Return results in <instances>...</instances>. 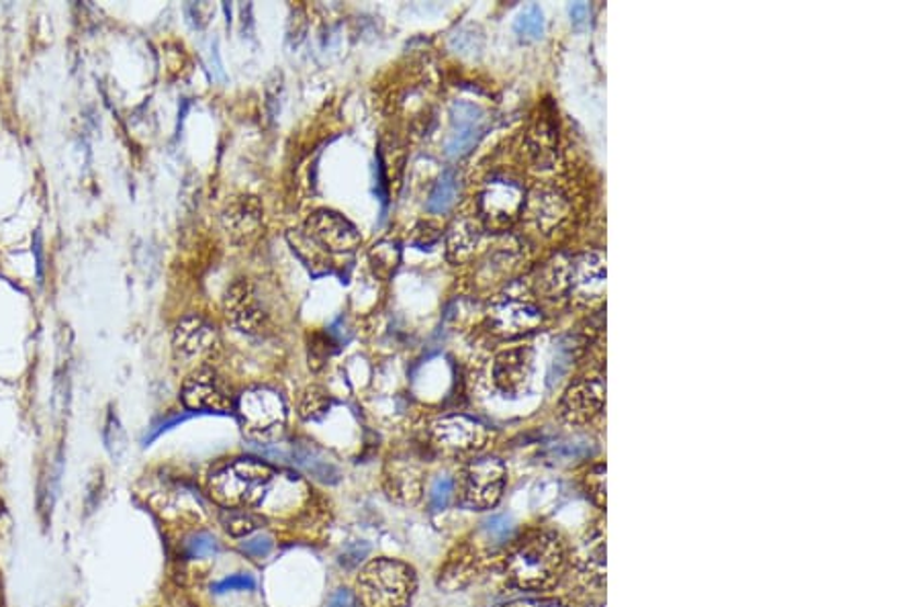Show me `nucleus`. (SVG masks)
Segmentation results:
<instances>
[{
  "label": "nucleus",
  "instance_id": "nucleus-1",
  "mask_svg": "<svg viewBox=\"0 0 920 607\" xmlns=\"http://www.w3.org/2000/svg\"><path fill=\"white\" fill-rule=\"evenodd\" d=\"M565 562V544L557 534L533 532L507 555L505 573L524 592H545L561 579Z\"/></svg>",
  "mask_w": 920,
  "mask_h": 607
},
{
  "label": "nucleus",
  "instance_id": "nucleus-2",
  "mask_svg": "<svg viewBox=\"0 0 920 607\" xmlns=\"http://www.w3.org/2000/svg\"><path fill=\"white\" fill-rule=\"evenodd\" d=\"M276 473L256 459H238L217 468L210 480V493L224 508L252 510L268 493Z\"/></svg>",
  "mask_w": 920,
  "mask_h": 607
},
{
  "label": "nucleus",
  "instance_id": "nucleus-3",
  "mask_svg": "<svg viewBox=\"0 0 920 607\" xmlns=\"http://www.w3.org/2000/svg\"><path fill=\"white\" fill-rule=\"evenodd\" d=\"M356 587L365 607H405L416 592V575L399 560L377 559L360 571Z\"/></svg>",
  "mask_w": 920,
  "mask_h": 607
},
{
  "label": "nucleus",
  "instance_id": "nucleus-4",
  "mask_svg": "<svg viewBox=\"0 0 920 607\" xmlns=\"http://www.w3.org/2000/svg\"><path fill=\"white\" fill-rule=\"evenodd\" d=\"M505 489V466L500 459L483 456L465 466L456 483L458 503L473 512L493 510Z\"/></svg>",
  "mask_w": 920,
  "mask_h": 607
},
{
  "label": "nucleus",
  "instance_id": "nucleus-5",
  "mask_svg": "<svg viewBox=\"0 0 920 607\" xmlns=\"http://www.w3.org/2000/svg\"><path fill=\"white\" fill-rule=\"evenodd\" d=\"M234 412L238 414L243 432L256 440L280 432L287 421L285 401L268 386H254L243 391L236 400Z\"/></svg>",
  "mask_w": 920,
  "mask_h": 607
},
{
  "label": "nucleus",
  "instance_id": "nucleus-6",
  "mask_svg": "<svg viewBox=\"0 0 920 607\" xmlns=\"http://www.w3.org/2000/svg\"><path fill=\"white\" fill-rule=\"evenodd\" d=\"M182 403L191 412L207 414H231L236 409V397L229 386L207 367L196 368L189 374L182 384Z\"/></svg>",
  "mask_w": 920,
  "mask_h": 607
},
{
  "label": "nucleus",
  "instance_id": "nucleus-7",
  "mask_svg": "<svg viewBox=\"0 0 920 607\" xmlns=\"http://www.w3.org/2000/svg\"><path fill=\"white\" fill-rule=\"evenodd\" d=\"M306 236L330 254H353L362 238L355 225L336 211H315L306 222Z\"/></svg>",
  "mask_w": 920,
  "mask_h": 607
},
{
  "label": "nucleus",
  "instance_id": "nucleus-8",
  "mask_svg": "<svg viewBox=\"0 0 920 607\" xmlns=\"http://www.w3.org/2000/svg\"><path fill=\"white\" fill-rule=\"evenodd\" d=\"M524 191L512 180H493L485 187L479 199V213L485 227L491 231H505L522 215Z\"/></svg>",
  "mask_w": 920,
  "mask_h": 607
},
{
  "label": "nucleus",
  "instance_id": "nucleus-9",
  "mask_svg": "<svg viewBox=\"0 0 920 607\" xmlns=\"http://www.w3.org/2000/svg\"><path fill=\"white\" fill-rule=\"evenodd\" d=\"M489 321L495 334L505 337L524 336L534 332L542 323V311L533 299L524 295H501L491 305Z\"/></svg>",
  "mask_w": 920,
  "mask_h": 607
},
{
  "label": "nucleus",
  "instance_id": "nucleus-10",
  "mask_svg": "<svg viewBox=\"0 0 920 607\" xmlns=\"http://www.w3.org/2000/svg\"><path fill=\"white\" fill-rule=\"evenodd\" d=\"M224 311L227 321L248 336H262L268 330V316L262 309L256 288L246 278H238L227 288Z\"/></svg>",
  "mask_w": 920,
  "mask_h": 607
},
{
  "label": "nucleus",
  "instance_id": "nucleus-11",
  "mask_svg": "<svg viewBox=\"0 0 920 607\" xmlns=\"http://www.w3.org/2000/svg\"><path fill=\"white\" fill-rule=\"evenodd\" d=\"M172 348L182 362H205L219 350V336L210 321L189 316L178 321L172 334Z\"/></svg>",
  "mask_w": 920,
  "mask_h": 607
},
{
  "label": "nucleus",
  "instance_id": "nucleus-12",
  "mask_svg": "<svg viewBox=\"0 0 920 607\" xmlns=\"http://www.w3.org/2000/svg\"><path fill=\"white\" fill-rule=\"evenodd\" d=\"M432 438L446 452L467 454L487 447L491 433L483 424L470 417L449 416L440 417L432 424Z\"/></svg>",
  "mask_w": 920,
  "mask_h": 607
},
{
  "label": "nucleus",
  "instance_id": "nucleus-13",
  "mask_svg": "<svg viewBox=\"0 0 920 607\" xmlns=\"http://www.w3.org/2000/svg\"><path fill=\"white\" fill-rule=\"evenodd\" d=\"M606 405V384L601 379H583L566 389L561 401V416L573 426L592 424Z\"/></svg>",
  "mask_w": 920,
  "mask_h": 607
},
{
  "label": "nucleus",
  "instance_id": "nucleus-14",
  "mask_svg": "<svg viewBox=\"0 0 920 607\" xmlns=\"http://www.w3.org/2000/svg\"><path fill=\"white\" fill-rule=\"evenodd\" d=\"M534 352L528 346H517L501 352L493 365V381L503 395H519L533 379Z\"/></svg>",
  "mask_w": 920,
  "mask_h": 607
},
{
  "label": "nucleus",
  "instance_id": "nucleus-15",
  "mask_svg": "<svg viewBox=\"0 0 920 607\" xmlns=\"http://www.w3.org/2000/svg\"><path fill=\"white\" fill-rule=\"evenodd\" d=\"M264 222V209L256 197H240L236 199L222 215V224L229 236V240L238 246H248L259 240Z\"/></svg>",
  "mask_w": 920,
  "mask_h": 607
},
{
  "label": "nucleus",
  "instance_id": "nucleus-16",
  "mask_svg": "<svg viewBox=\"0 0 920 607\" xmlns=\"http://www.w3.org/2000/svg\"><path fill=\"white\" fill-rule=\"evenodd\" d=\"M451 115H453V133L446 142V156L461 158L483 138L485 112L477 105L461 100V103H454Z\"/></svg>",
  "mask_w": 920,
  "mask_h": 607
},
{
  "label": "nucleus",
  "instance_id": "nucleus-17",
  "mask_svg": "<svg viewBox=\"0 0 920 607\" xmlns=\"http://www.w3.org/2000/svg\"><path fill=\"white\" fill-rule=\"evenodd\" d=\"M522 213L528 217V222L542 234H552L559 229L569 215V203L561 192L552 189H534L524 199Z\"/></svg>",
  "mask_w": 920,
  "mask_h": 607
},
{
  "label": "nucleus",
  "instance_id": "nucleus-18",
  "mask_svg": "<svg viewBox=\"0 0 920 607\" xmlns=\"http://www.w3.org/2000/svg\"><path fill=\"white\" fill-rule=\"evenodd\" d=\"M606 287V257L589 252L575 258L569 271V290L582 301H596Z\"/></svg>",
  "mask_w": 920,
  "mask_h": 607
},
{
  "label": "nucleus",
  "instance_id": "nucleus-19",
  "mask_svg": "<svg viewBox=\"0 0 920 607\" xmlns=\"http://www.w3.org/2000/svg\"><path fill=\"white\" fill-rule=\"evenodd\" d=\"M528 147H530L534 162L540 168L552 166V162L557 158V147H559V126H557V119H554V111L550 109L549 105H547V109L540 111L533 128H530Z\"/></svg>",
  "mask_w": 920,
  "mask_h": 607
},
{
  "label": "nucleus",
  "instance_id": "nucleus-20",
  "mask_svg": "<svg viewBox=\"0 0 920 607\" xmlns=\"http://www.w3.org/2000/svg\"><path fill=\"white\" fill-rule=\"evenodd\" d=\"M483 238V227L473 219H461L451 227L446 238V257L454 264H461L473 257Z\"/></svg>",
  "mask_w": 920,
  "mask_h": 607
},
{
  "label": "nucleus",
  "instance_id": "nucleus-21",
  "mask_svg": "<svg viewBox=\"0 0 920 607\" xmlns=\"http://www.w3.org/2000/svg\"><path fill=\"white\" fill-rule=\"evenodd\" d=\"M292 461L299 464L307 475H311L313 479L322 480V483H338V466L334 461H330V456L323 452L322 448H318L315 444L303 442V444L292 448Z\"/></svg>",
  "mask_w": 920,
  "mask_h": 607
},
{
  "label": "nucleus",
  "instance_id": "nucleus-22",
  "mask_svg": "<svg viewBox=\"0 0 920 607\" xmlns=\"http://www.w3.org/2000/svg\"><path fill=\"white\" fill-rule=\"evenodd\" d=\"M580 569L592 583H598V585L604 583V579H606V544H604L601 532L592 536L583 546Z\"/></svg>",
  "mask_w": 920,
  "mask_h": 607
},
{
  "label": "nucleus",
  "instance_id": "nucleus-23",
  "mask_svg": "<svg viewBox=\"0 0 920 607\" xmlns=\"http://www.w3.org/2000/svg\"><path fill=\"white\" fill-rule=\"evenodd\" d=\"M456 197H458V175L454 172L453 168H449V170H444L442 176L438 178L437 187H434V191L430 194L426 207H428L430 213L442 215V213H446V211L453 209L454 203H456Z\"/></svg>",
  "mask_w": 920,
  "mask_h": 607
},
{
  "label": "nucleus",
  "instance_id": "nucleus-24",
  "mask_svg": "<svg viewBox=\"0 0 920 607\" xmlns=\"http://www.w3.org/2000/svg\"><path fill=\"white\" fill-rule=\"evenodd\" d=\"M470 576H473V557H465L463 552H458V557H451L446 567L440 571L438 585L449 592H454V590L465 587Z\"/></svg>",
  "mask_w": 920,
  "mask_h": 607
},
{
  "label": "nucleus",
  "instance_id": "nucleus-25",
  "mask_svg": "<svg viewBox=\"0 0 920 607\" xmlns=\"http://www.w3.org/2000/svg\"><path fill=\"white\" fill-rule=\"evenodd\" d=\"M369 258H371L372 271L377 276L391 278L397 271L399 262H402V250L395 241H381L372 248Z\"/></svg>",
  "mask_w": 920,
  "mask_h": 607
},
{
  "label": "nucleus",
  "instance_id": "nucleus-26",
  "mask_svg": "<svg viewBox=\"0 0 920 607\" xmlns=\"http://www.w3.org/2000/svg\"><path fill=\"white\" fill-rule=\"evenodd\" d=\"M219 522L226 527L231 536H250L262 526V520L250 510H238V508H224L219 513Z\"/></svg>",
  "mask_w": 920,
  "mask_h": 607
},
{
  "label": "nucleus",
  "instance_id": "nucleus-27",
  "mask_svg": "<svg viewBox=\"0 0 920 607\" xmlns=\"http://www.w3.org/2000/svg\"><path fill=\"white\" fill-rule=\"evenodd\" d=\"M517 35L522 39H540L545 35V15L540 11V7H528L522 15L517 16L516 25H514Z\"/></svg>",
  "mask_w": 920,
  "mask_h": 607
},
{
  "label": "nucleus",
  "instance_id": "nucleus-28",
  "mask_svg": "<svg viewBox=\"0 0 920 607\" xmlns=\"http://www.w3.org/2000/svg\"><path fill=\"white\" fill-rule=\"evenodd\" d=\"M330 407H332V400L320 389H311L303 395L299 409L303 419H320L330 412Z\"/></svg>",
  "mask_w": 920,
  "mask_h": 607
},
{
  "label": "nucleus",
  "instance_id": "nucleus-29",
  "mask_svg": "<svg viewBox=\"0 0 920 607\" xmlns=\"http://www.w3.org/2000/svg\"><path fill=\"white\" fill-rule=\"evenodd\" d=\"M105 444H107V450L111 452V456L117 459V461L123 456V452H126V448H128L126 432H123V428H121L119 419H117V416H113V414H109L107 426H105Z\"/></svg>",
  "mask_w": 920,
  "mask_h": 607
},
{
  "label": "nucleus",
  "instance_id": "nucleus-30",
  "mask_svg": "<svg viewBox=\"0 0 920 607\" xmlns=\"http://www.w3.org/2000/svg\"><path fill=\"white\" fill-rule=\"evenodd\" d=\"M217 550H219L217 538L211 536L207 532H199V534H194V536H191L187 540V555L191 559H205V557L215 555Z\"/></svg>",
  "mask_w": 920,
  "mask_h": 607
},
{
  "label": "nucleus",
  "instance_id": "nucleus-31",
  "mask_svg": "<svg viewBox=\"0 0 920 607\" xmlns=\"http://www.w3.org/2000/svg\"><path fill=\"white\" fill-rule=\"evenodd\" d=\"M587 493L594 499V503L598 508L606 505V468L599 464L594 471H589L587 475Z\"/></svg>",
  "mask_w": 920,
  "mask_h": 607
},
{
  "label": "nucleus",
  "instance_id": "nucleus-32",
  "mask_svg": "<svg viewBox=\"0 0 920 607\" xmlns=\"http://www.w3.org/2000/svg\"><path fill=\"white\" fill-rule=\"evenodd\" d=\"M273 546H275V540H273L271 536H266V534H260V536H254V538L246 540V543L240 546V550H242L246 557H250V559L260 560L266 559V557L271 555Z\"/></svg>",
  "mask_w": 920,
  "mask_h": 607
},
{
  "label": "nucleus",
  "instance_id": "nucleus-33",
  "mask_svg": "<svg viewBox=\"0 0 920 607\" xmlns=\"http://www.w3.org/2000/svg\"><path fill=\"white\" fill-rule=\"evenodd\" d=\"M254 587H256V583H254V579H252V576L231 575L224 579V581H219V583H215V585H213V592H252Z\"/></svg>",
  "mask_w": 920,
  "mask_h": 607
},
{
  "label": "nucleus",
  "instance_id": "nucleus-34",
  "mask_svg": "<svg viewBox=\"0 0 920 607\" xmlns=\"http://www.w3.org/2000/svg\"><path fill=\"white\" fill-rule=\"evenodd\" d=\"M454 483L446 477H440L432 487V508L434 510H444L453 497Z\"/></svg>",
  "mask_w": 920,
  "mask_h": 607
},
{
  "label": "nucleus",
  "instance_id": "nucleus-35",
  "mask_svg": "<svg viewBox=\"0 0 920 607\" xmlns=\"http://www.w3.org/2000/svg\"><path fill=\"white\" fill-rule=\"evenodd\" d=\"M369 550H371V546L367 543L350 544V546H346V548H344V552H342V557H339V562H342L344 567L353 569V567L360 564V562L365 560V557L369 555Z\"/></svg>",
  "mask_w": 920,
  "mask_h": 607
},
{
  "label": "nucleus",
  "instance_id": "nucleus-36",
  "mask_svg": "<svg viewBox=\"0 0 920 607\" xmlns=\"http://www.w3.org/2000/svg\"><path fill=\"white\" fill-rule=\"evenodd\" d=\"M327 607H358V599H356L355 593L348 592V590H338L330 597Z\"/></svg>",
  "mask_w": 920,
  "mask_h": 607
},
{
  "label": "nucleus",
  "instance_id": "nucleus-37",
  "mask_svg": "<svg viewBox=\"0 0 920 607\" xmlns=\"http://www.w3.org/2000/svg\"><path fill=\"white\" fill-rule=\"evenodd\" d=\"M569 13H571V21H573V25H575V27H582V25L587 23V19H589V4H585V2H575V4H571Z\"/></svg>",
  "mask_w": 920,
  "mask_h": 607
},
{
  "label": "nucleus",
  "instance_id": "nucleus-38",
  "mask_svg": "<svg viewBox=\"0 0 920 607\" xmlns=\"http://www.w3.org/2000/svg\"><path fill=\"white\" fill-rule=\"evenodd\" d=\"M505 607H566L563 602L559 599H547V597H538V599H519L510 606Z\"/></svg>",
  "mask_w": 920,
  "mask_h": 607
}]
</instances>
